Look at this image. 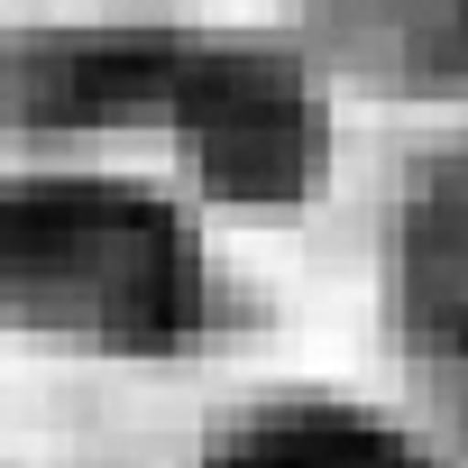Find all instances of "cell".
I'll return each instance as SVG.
<instances>
[{"label": "cell", "mask_w": 468, "mask_h": 468, "mask_svg": "<svg viewBox=\"0 0 468 468\" xmlns=\"http://www.w3.org/2000/svg\"><path fill=\"white\" fill-rule=\"evenodd\" d=\"M0 313L101 349H184L211 322V267L156 193L0 184Z\"/></svg>", "instance_id": "cell-1"}, {"label": "cell", "mask_w": 468, "mask_h": 468, "mask_svg": "<svg viewBox=\"0 0 468 468\" xmlns=\"http://www.w3.org/2000/svg\"><path fill=\"white\" fill-rule=\"evenodd\" d=\"M175 111H184V156L202 165L211 193L229 202H294L322 165V111L285 56L258 47H184L175 65Z\"/></svg>", "instance_id": "cell-2"}, {"label": "cell", "mask_w": 468, "mask_h": 468, "mask_svg": "<svg viewBox=\"0 0 468 468\" xmlns=\"http://www.w3.org/2000/svg\"><path fill=\"white\" fill-rule=\"evenodd\" d=\"M184 47L175 37H56L37 56H19V111L28 120H111L138 111L175 83Z\"/></svg>", "instance_id": "cell-3"}, {"label": "cell", "mask_w": 468, "mask_h": 468, "mask_svg": "<svg viewBox=\"0 0 468 468\" xmlns=\"http://www.w3.org/2000/svg\"><path fill=\"white\" fill-rule=\"evenodd\" d=\"M211 468H431V459L367 413L294 404V413H258L249 431H229L211 450Z\"/></svg>", "instance_id": "cell-4"}]
</instances>
